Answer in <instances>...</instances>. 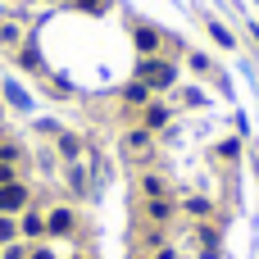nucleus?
<instances>
[{"instance_id": "423d86ee", "label": "nucleus", "mask_w": 259, "mask_h": 259, "mask_svg": "<svg viewBox=\"0 0 259 259\" xmlns=\"http://www.w3.org/2000/svg\"><path fill=\"white\" fill-rule=\"evenodd\" d=\"M141 82H146V87H168V82H173V68L159 64V59H150V64H141Z\"/></svg>"}, {"instance_id": "39448f33", "label": "nucleus", "mask_w": 259, "mask_h": 259, "mask_svg": "<svg viewBox=\"0 0 259 259\" xmlns=\"http://www.w3.org/2000/svg\"><path fill=\"white\" fill-rule=\"evenodd\" d=\"M18 237H23V241H32V246H36V241H46V214L23 209V214H18Z\"/></svg>"}, {"instance_id": "6ab92c4d", "label": "nucleus", "mask_w": 259, "mask_h": 259, "mask_svg": "<svg viewBox=\"0 0 259 259\" xmlns=\"http://www.w3.org/2000/svg\"><path fill=\"white\" fill-rule=\"evenodd\" d=\"M77 259H82V255H77Z\"/></svg>"}, {"instance_id": "f257e3e1", "label": "nucleus", "mask_w": 259, "mask_h": 259, "mask_svg": "<svg viewBox=\"0 0 259 259\" xmlns=\"http://www.w3.org/2000/svg\"><path fill=\"white\" fill-rule=\"evenodd\" d=\"M118 146H123L127 159H150V150H155V132H150V127H127Z\"/></svg>"}, {"instance_id": "2eb2a0df", "label": "nucleus", "mask_w": 259, "mask_h": 259, "mask_svg": "<svg viewBox=\"0 0 259 259\" xmlns=\"http://www.w3.org/2000/svg\"><path fill=\"white\" fill-rule=\"evenodd\" d=\"M27 259H59V255H55V250H50V246H46V241H36V246H32V250H27Z\"/></svg>"}, {"instance_id": "7ed1b4c3", "label": "nucleus", "mask_w": 259, "mask_h": 259, "mask_svg": "<svg viewBox=\"0 0 259 259\" xmlns=\"http://www.w3.org/2000/svg\"><path fill=\"white\" fill-rule=\"evenodd\" d=\"M73 232H77V214L68 205H55L46 214V237H73Z\"/></svg>"}, {"instance_id": "9d476101", "label": "nucleus", "mask_w": 259, "mask_h": 259, "mask_svg": "<svg viewBox=\"0 0 259 259\" xmlns=\"http://www.w3.org/2000/svg\"><path fill=\"white\" fill-rule=\"evenodd\" d=\"M123 100H127V105H150V87H146V82H132V87L123 91Z\"/></svg>"}, {"instance_id": "20e7f679", "label": "nucleus", "mask_w": 259, "mask_h": 259, "mask_svg": "<svg viewBox=\"0 0 259 259\" xmlns=\"http://www.w3.org/2000/svg\"><path fill=\"white\" fill-rule=\"evenodd\" d=\"M173 209H178V205H173V196H150V200L141 205L146 223H155V228H164V223L173 219Z\"/></svg>"}, {"instance_id": "6e6552de", "label": "nucleus", "mask_w": 259, "mask_h": 259, "mask_svg": "<svg viewBox=\"0 0 259 259\" xmlns=\"http://www.w3.org/2000/svg\"><path fill=\"white\" fill-rule=\"evenodd\" d=\"M141 196L150 200V196H168V182L159 178V173H141Z\"/></svg>"}, {"instance_id": "9b49d317", "label": "nucleus", "mask_w": 259, "mask_h": 259, "mask_svg": "<svg viewBox=\"0 0 259 259\" xmlns=\"http://www.w3.org/2000/svg\"><path fill=\"white\" fill-rule=\"evenodd\" d=\"M68 187H73L77 196H87V187H91V182H87V173H82V159H77V164H68Z\"/></svg>"}, {"instance_id": "1a4fd4ad", "label": "nucleus", "mask_w": 259, "mask_h": 259, "mask_svg": "<svg viewBox=\"0 0 259 259\" xmlns=\"http://www.w3.org/2000/svg\"><path fill=\"white\" fill-rule=\"evenodd\" d=\"M9 241H23L18 237V219L14 214H0V246H9Z\"/></svg>"}, {"instance_id": "f8f14e48", "label": "nucleus", "mask_w": 259, "mask_h": 259, "mask_svg": "<svg viewBox=\"0 0 259 259\" xmlns=\"http://www.w3.org/2000/svg\"><path fill=\"white\" fill-rule=\"evenodd\" d=\"M182 209H187L191 219H209V214H214V205H209V200H200V196H191V200H182Z\"/></svg>"}, {"instance_id": "a211bd4d", "label": "nucleus", "mask_w": 259, "mask_h": 259, "mask_svg": "<svg viewBox=\"0 0 259 259\" xmlns=\"http://www.w3.org/2000/svg\"><path fill=\"white\" fill-rule=\"evenodd\" d=\"M137 259H150V255H137Z\"/></svg>"}, {"instance_id": "f03ea898", "label": "nucleus", "mask_w": 259, "mask_h": 259, "mask_svg": "<svg viewBox=\"0 0 259 259\" xmlns=\"http://www.w3.org/2000/svg\"><path fill=\"white\" fill-rule=\"evenodd\" d=\"M27 205H32V191H27V187H23L18 178L0 187V214H14V219H18V214H23Z\"/></svg>"}, {"instance_id": "dca6fc26", "label": "nucleus", "mask_w": 259, "mask_h": 259, "mask_svg": "<svg viewBox=\"0 0 259 259\" xmlns=\"http://www.w3.org/2000/svg\"><path fill=\"white\" fill-rule=\"evenodd\" d=\"M137 46H141V50H155V46H159V36H155V32H146V27H141V32H137Z\"/></svg>"}, {"instance_id": "4468645a", "label": "nucleus", "mask_w": 259, "mask_h": 259, "mask_svg": "<svg viewBox=\"0 0 259 259\" xmlns=\"http://www.w3.org/2000/svg\"><path fill=\"white\" fill-rule=\"evenodd\" d=\"M27 241H9V246H0V259H27Z\"/></svg>"}, {"instance_id": "0eeeda50", "label": "nucleus", "mask_w": 259, "mask_h": 259, "mask_svg": "<svg viewBox=\"0 0 259 259\" xmlns=\"http://www.w3.org/2000/svg\"><path fill=\"white\" fill-rule=\"evenodd\" d=\"M59 155H64L68 164H77V159H82V141H77L73 132H59Z\"/></svg>"}, {"instance_id": "ddd939ff", "label": "nucleus", "mask_w": 259, "mask_h": 259, "mask_svg": "<svg viewBox=\"0 0 259 259\" xmlns=\"http://www.w3.org/2000/svg\"><path fill=\"white\" fill-rule=\"evenodd\" d=\"M164 123H168V109H164V105H150V109H146V123H141V127H150V132H155V127H164Z\"/></svg>"}, {"instance_id": "f3484780", "label": "nucleus", "mask_w": 259, "mask_h": 259, "mask_svg": "<svg viewBox=\"0 0 259 259\" xmlns=\"http://www.w3.org/2000/svg\"><path fill=\"white\" fill-rule=\"evenodd\" d=\"M155 259H178V250H173V246H159V250H155Z\"/></svg>"}]
</instances>
